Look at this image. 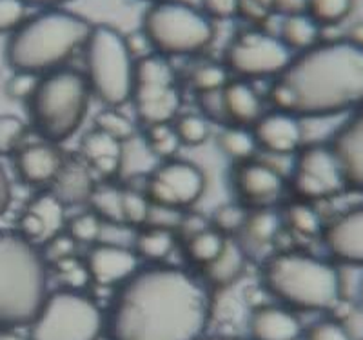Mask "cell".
Returning <instances> with one entry per match:
<instances>
[{
    "label": "cell",
    "mask_w": 363,
    "mask_h": 340,
    "mask_svg": "<svg viewBox=\"0 0 363 340\" xmlns=\"http://www.w3.org/2000/svg\"><path fill=\"white\" fill-rule=\"evenodd\" d=\"M211 319L207 284L177 265L138 268L106 313L108 340H202Z\"/></svg>",
    "instance_id": "obj_1"
},
{
    "label": "cell",
    "mask_w": 363,
    "mask_h": 340,
    "mask_svg": "<svg viewBox=\"0 0 363 340\" xmlns=\"http://www.w3.org/2000/svg\"><path fill=\"white\" fill-rule=\"evenodd\" d=\"M274 109L325 119L363 106V44L318 42L291 58L269 92Z\"/></svg>",
    "instance_id": "obj_2"
},
{
    "label": "cell",
    "mask_w": 363,
    "mask_h": 340,
    "mask_svg": "<svg viewBox=\"0 0 363 340\" xmlns=\"http://www.w3.org/2000/svg\"><path fill=\"white\" fill-rule=\"evenodd\" d=\"M91 24L87 18L60 8H50L26 18L6 44V64L13 71L42 77L64 67L73 53L84 48Z\"/></svg>",
    "instance_id": "obj_3"
},
{
    "label": "cell",
    "mask_w": 363,
    "mask_h": 340,
    "mask_svg": "<svg viewBox=\"0 0 363 340\" xmlns=\"http://www.w3.org/2000/svg\"><path fill=\"white\" fill-rule=\"evenodd\" d=\"M48 262L15 229L0 231V329L26 328L48 297Z\"/></svg>",
    "instance_id": "obj_4"
},
{
    "label": "cell",
    "mask_w": 363,
    "mask_h": 340,
    "mask_svg": "<svg viewBox=\"0 0 363 340\" xmlns=\"http://www.w3.org/2000/svg\"><path fill=\"white\" fill-rule=\"evenodd\" d=\"M265 290L298 312H330L342 300V277L335 264L303 251H284L262 268Z\"/></svg>",
    "instance_id": "obj_5"
},
{
    "label": "cell",
    "mask_w": 363,
    "mask_h": 340,
    "mask_svg": "<svg viewBox=\"0 0 363 340\" xmlns=\"http://www.w3.org/2000/svg\"><path fill=\"white\" fill-rule=\"evenodd\" d=\"M89 102L91 92L82 71L58 67L38 79L28 100L29 122L42 141L58 146L79 133Z\"/></svg>",
    "instance_id": "obj_6"
},
{
    "label": "cell",
    "mask_w": 363,
    "mask_h": 340,
    "mask_svg": "<svg viewBox=\"0 0 363 340\" xmlns=\"http://www.w3.org/2000/svg\"><path fill=\"white\" fill-rule=\"evenodd\" d=\"M84 77L95 97L106 108H120L131 100L135 62L125 35L108 24L93 26L84 44Z\"/></svg>",
    "instance_id": "obj_7"
},
{
    "label": "cell",
    "mask_w": 363,
    "mask_h": 340,
    "mask_svg": "<svg viewBox=\"0 0 363 340\" xmlns=\"http://www.w3.org/2000/svg\"><path fill=\"white\" fill-rule=\"evenodd\" d=\"M142 33L162 57H187L209 46L215 26L202 9L182 0H162L145 11Z\"/></svg>",
    "instance_id": "obj_8"
},
{
    "label": "cell",
    "mask_w": 363,
    "mask_h": 340,
    "mask_svg": "<svg viewBox=\"0 0 363 340\" xmlns=\"http://www.w3.org/2000/svg\"><path fill=\"white\" fill-rule=\"evenodd\" d=\"M28 328V340H100L106 313L82 291L64 287L48 293Z\"/></svg>",
    "instance_id": "obj_9"
},
{
    "label": "cell",
    "mask_w": 363,
    "mask_h": 340,
    "mask_svg": "<svg viewBox=\"0 0 363 340\" xmlns=\"http://www.w3.org/2000/svg\"><path fill=\"white\" fill-rule=\"evenodd\" d=\"M133 108L144 126L173 122L182 106L177 73L158 53L142 55L135 62L131 92Z\"/></svg>",
    "instance_id": "obj_10"
},
{
    "label": "cell",
    "mask_w": 363,
    "mask_h": 340,
    "mask_svg": "<svg viewBox=\"0 0 363 340\" xmlns=\"http://www.w3.org/2000/svg\"><path fill=\"white\" fill-rule=\"evenodd\" d=\"M293 53L284 42L267 31L249 29L236 35L225 50V67L247 79L278 77L291 62Z\"/></svg>",
    "instance_id": "obj_11"
},
{
    "label": "cell",
    "mask_w": 363,
    "mask_h": 340,
    "mask_svg": "<svg viewBox=\"0 0 363 340\" xmlns=\"http://www.w3.org/2000/svg\"><path fill=\"white\" fill-rule=\"evenodd\" d=\"M206 173L200 166L187 160L160 162L147 177L145 197L155 208L180 209L191 208L206 193Z\"/></svg>",
    "instance_id": "obj_12"
},
{
    "label": "cell",
    "mask_w": 363,
    "mask_h": 340,
    "mask_svg": "<svg viewBox=\"0 0 363 340\" xmlns=\"http://www.w3.org/2000/svg\"><path fill=\"white\" fill-rule=\"evenodd\" d=\"M291 187L300 200H322L345 190L342 168L329 144L301 148L294 162Z\"/></svg>",
    "instance_id": "obj_13"
},
{
    "label": "cell",
    "mask_w": 363,
    "mask_h": 340,
    "mask_svg": "<svg viewBox=\"0 0 363 340\" xmlns=\"http://www.w3.org/2000/svg\"><path fill=\"white\" fill-rule=\"evenodd\" d=\"M231 182L236 197L255 208H269L285 190V180L280 171L265 162L251 158L236 162Z\"/></svg>",
    "instance_id": "obj_14"
},
{
    "label": "cell",
    "mask_w": 363,
    "mask_h": 340,
    "mask_svg": "<svg viewBox=\"0 0 363 340\" xmlns=\"http://www.w3.org/2000/svg\"><path fill=\"white\" fill-rule=\"evenodd\" d=\"M84 264L93 283L111 287L124 284L140 268V258L135 253V249L125 246L95 242Z\"/></svg>",
    "instance_id": "obj_15"
},
{
    "label": "cell",
    "mask_w": 363,
    "mask_h": 340,
    "mask_svg": "<svg viewBox=\"0 0 363 340\" xmlns=\"http://www.w3.org/2000/svg\"><path fill=\"white\" fill-rule=\"evenodd\" d=\"M329 146L340 162L345 187L363 193V106L343 122Z\"/></svg>",
    "instance_id": "obj_16"
},
{
    "label": "cell",
    "mask_w": 363,
    "mask_h": 340,
    "mask_svg": "<svg viewBox=\"0 0 363 340\" xmlns=\"http://www.w3.org/2000/svg\"><path fill=\"white\" fill-rule=\"evenodd\" d=\"M322 238L336 261L363 265V206L349 209L323 226Z\"/></svg>",
    "instance_id": "obj_17"
},
{
    "label": "cell",
    "mask_w": 363,
    "mask_h": 340,
    "mask_svg": "<svg viewBox=\"0 0 363 340\" xmlns=\"http://www.w3.org/2000/svg\"><path fill=\"white\" fill-rule=\"evenodd\" d=\"M256 146L264 148L272 155H291L301 148L303 142V128L298 116L291 113L274 109L271 113H264L252 124Z\"/></svg>",
    "instance_id": "obj_18"
},
{
    "label": "cell",
    "mask_w": 363,
    "mask_h": 340,
    "mask_svg": "<svg viewBox=\"0 0 363 340\" xmlns=\"http://www.w3.org/2000/svg\"><path fill=\"white\" fill-rule=\"evenodd\" d=\"M64 153L57 144L51 142H35L24 144L15 153V171L18 179L29 186L51 184L64 164Z\"/></svg>",
    "instance_id": "obj_19"
},
{
    "label": "cell",
    "mask_w": 363,
    "mask_h": 340,
    "mask_svg": "<svg viewBox=\"0 0 363 340\" xmlns=\"http://www.w3.org/2000/svg\"><path fill=\"white\" fill-rule=\"evenodd\" d=\"M251 340H300L303 326L284 306H260L249 317Z\"/></svg>",
    "instance_id": "obj_20"
},
{
    "label": "cell",
    "mask_w": 363,
    "mask_h": 340,
    "mask_svg": "<svg viewBox=\"0 0 363 340\" xmlns=\"http://www.w3.org/2000/svg\"><path fill=\"white\" fill-rule=\"evenodd\" d=\"M124 142L109 137L99 129H91L80 141V158L104 179H113L122 170Z\"/></svg>",
    "instance_id": "obj_21"
},
{
    "label": "cell",
    "mask_w": 363,
    "mask_h": 340,
    "mask_svg": "<svg viewBox=\"0 0 363 340\" xmlns=\"http://www.w3.org/2000/svg\"><path fill=\"white\" fill-rule=\"evenodd\" d=\"M95 187V173L80 157L64 158L62 168L51 182V191L62 200L66 208L87 204Z\"/></svg>",
    "instance_id": "obj_22"
},
{
    "label": "cell",
    "mask_w": 363,
    "mask_h": 340,
    "mask_svg": "<svg viewBox=\"0 0 363 340\" xmlns=\"http://www.w3.org/2000/svg\"><path fill=\"white\" fill-rule=\"evenodd\" d=\"M222 104L225 121L233 126L249 128L264 115V102L255 87L245 80H229L222 89Z\"/></svg>",
    "instance_id": "obj_23"
},
{
    "label": "cell",
    "mask_w": 363,
    "mask_h": 340,
    "mask_svg": "<svg viewBox=\"0 0 363 340\" xmlns=\"http://www.w3.org/2000/svg\"><path fill=\"white\" fill-rule=\"evenodd\" d=\"M245 268H247L245 248L236 241L235 236H227L218 257L200 271H202L203 283L207 284V287L222 290V287H229L231 284H235L245 273Z\"/></svg>",
    "instance_id": "obj_24"
},
{
    "label": "cell",
    "mask_w": 363,
    "mask_h": 340,
    "mask_svg": "<svg viewBox=\"0 0 363 340\" xmlns=\"http://www.w3.org/2000/svg\"><path fill=\"white\" fill-rule=\"evenodd\" d=\"M174 246H177V233H174V229L165 228V226L145 224L136 229L133 249L138 255V258L158 264V262H162L173 253Z\"/></svg>",
    "instance_id": "obj_25"
},
{
    "label": "cell",
    "mask_w": 363,
    "mask_h": 340,
    "mask_svg": "<svg viewBox=\"0 0 363 340\" xmlns=\"http://www.w3.org/2000/svg\"><path fill=\"white\" fill-rule=\"evenodd\" d=\"M320 31L322 28L307 15V13H296V15H285L281 17L280 31L277 37L284 42V46L293 51L309 50L320 42Z\"/></svg>",
    "instance_id": "obj_26"
},
{
    "label": "cell",
    "mask_w": 363,
    "mask_h": 340,
    "mask_svg": "<svg viewBox=\"0 0 363 340\" xmlns=\"http://www.w3.org/2000/svg\"><path fill=\"white\" fill-rule=\"evenodd\" d=\"M26 209L33 212L42 220V224L45 228V241L58 235V233L66 231V206L51 190L37 193L33 199L29 200Z\"/></svg>",
    "instance_id": "obj_27"
},
{
    "label": "cell",
    "mask_w": 363,
    "mask_h": 340,
    "mask_svg": "<svg viewBox=\"0 0 363 340\" xmlns=\"http://www.w3.org/2000/svg\"><path fill=\"white\" fill-rule=\"evenodd\" d=\"M225 238L227 236H223L222 233L216 231L211 226L202 231L194 233L193 236L184 241V251H186L187 261L193 262L199 270H202L218 257L223 244H225Z\"/></svg>",
    "instance_id": "obj_28"
},
{
    "label": "cell",
    "mask_w": 363,
    "mask_h": 340,
    "mask_svg": "<svg viewBox=\"0 0 363 340\" xmlns=\"http://www.w3.org/2000/svg\"><path fill=\"white\" fill-rule=\"evenodd\" d=\"M216 146L225 157L233 158L235 162L249 160L258 148L251 129L233 124L225 126L216 135Z\"/></svg>",
    "instance_id": "obj_29"
},
{
    "label": "cell",
    "mask_w": 363,
    "mask_h": 340,
    "mask_svg": "<svg viewBox=\"0 0 363 340\" xmlns=\"http://www.w3.org/2000/svg\"><path fill=\"white\" fill-rule=\"evenodd\" d=\"M87 204L91 206V212L95 213L102 222L124 224V216H122V187H116L113 184H96Z\"/></svg>",
    "instance_id": "obj_30"
},
{
    "label": "cell",
    "mask_w": 363,
    "mask_h": 340,
    "mask_svg": "<svg viewBox=\"0 0 363 340\" xmlns=\"http://www.w3.org/2000/svg\"><path fill=\"white\" fill-rule=\"evenodd\" d=\"M280 228L281 219L277 212L269 208H256L255 212L249 213L242 233L251 244L265 246L274 242L277 235L280 233Z\"/></svg>",
    "instance_id": "obj_31"
},
{
    "label": "cell",
    "mask_w": 363,
    "mask_h": 340,
    "mask_svg": "<svg viewBox=\"0 0 363 340\" xmlns=\"http://www.w3.org/2000/svg\"><path fill=\"white\" fill-rule=\"evenodd\" d=\"M142 138H144V144L147 146L149 153L160 162L174 158L182 148L180 138L171 122L145 126V133Z\"/></svg>",
    "instance_id": "obj_32"
},
{
    "label": "cell",
    "mask_w": 363,
    "mask_h": 340,
    "mask_svg": "<svg viewBox=\"0 0 363 340\" xmlns=\"http://www.w3.org/2000/svg\"><path fill=\"white\" fill-rule=\"evenodd\" d=\"M285 220H287L291 229H294L298 235L307 236V238L322 235L323 231L322 216L313 204L307 202V200L296 199L294 202H291L285 209Z\"/></svg>",
    "instance_id": "obj_33"
},
{
    "label": "cell",
    "mask_w": 363,
    "mask_h": 340,
    "mask_svg": "<svg viewBox=\"0 0 363 340\" xmlns=\"http://www.w3.org/2000/svg\"><path fill=\"white\" fill-rule=\"evenodd\" d=\"M173 128L180 138L182 146H189V148L203 146L211 135L209 121L199 113H186V115L177 116Z\"/></svg>",
    "instance_id": "obj_34"
},
{
    "label": "cell",
    "mask_w": 363,
    "mask_h": 340,
    "mask_svg": "<svg viewBox=\"0 0 363 340\" xmlns=\"http://www.w3.org/2000/svg\"><path fill=\"white\" fill-rule=\"evenodd\" d=\"M352 11V0H309L306 13L322 26H335L345 21Z\"/></svg>",
    "instance_id": "obj_35"
},
{
    "label": "cell",
    "mask_w": 363,
    "mask_h": 340,
    "mask_svg": "<svg viewBox=\"0 0 363 340\" xmlns=\"http://www.w3.org/2000/svg\"><path fill=\"white\" fill-rule=\"evenodd\" d=\"M229 82V70L223 64L206 62L191 71L189 84L196 93L222 92L223 86Z\"/></svg>",
    "instance_id": "obj_36"
},
{
    "label": "cell",
    "mask_w": 363,
    "mask_h": 340,
    "mask_svg": "<svg viewBox=\"0 0 363 340\" xmlns=\"http://www.w3.org/2000/svg\"><path fill=\"white\" fill-rule=\"evenodd\" d=\"M249 212L240 202L222 204L213 212L209 222L211 228L222 233L223 236H235L236 233H242L245 222H247Z\"/></svg>",
    "instance_id": "obj_37"
},
{
    "label": "cell",
    "mask_w": 363,
    "mask_h": 340,
    "mask_svg": "<svg viewBox=\"0 0 363 340\" xmlns=\"http://www.w3.org/2000/svg\"><path fill=\"white\" fill-rule=\"evenodd\" d=\"M95 129L106 133L120 142H128L135 137V124L118 108H104L95 115Z\"/></svg>",
    "instance_id": "obj_38"
},
{
    "label": "cell",
    "mask_w": 363,
    "mask_h": 340,
    "mask_svg": "<svg viewBox=\"0 0 363 340\" xmlns=\"http://www.w3.org/2000/svg\"><path fill=\"white\" fill-rule=\"evenodd\" d=\"M149 213H151V204H149L145 193L131 190V187H122V216L124 224L135 226L136 229L142 228L149 222Z\"/></svg>",
    "instance_id": "obj_39"
},
{
    "label": "cell",
    "mask_w": 363,
    "mask_h": 340,
    "mask_svg": "<svg viewBox=\"0 0 363 340\" xmlns=\"http://www.w3.org/2000/svg\"><path fill=\"white\" fill-rule=\"evenodd\" d=\"M28 124L17 115H0V155L17 153L24 146Z\"/></svg>",
    "instance_id": "obj_40"
},
{
    "label": "cell",
    "mask_w": 363,
    "mask_h": 340,
    "mask_svg": "<svg viewBox=\"0 0 363 340\" xmlns=\"http://www.w3.org/2000/svg\"><path fill=\"white\" fill-rule=\"evenodd\" d=\"M66 231L77 244H95L102 231V220L93 212L80 213L67 220Z\"/></svg>",
    "instance_id": "obj_41"
},
{
    "label": "cell",
    "mask_w": 363,
    "mask_h": 340,
    "mask_svg": "<svg viewBox=\"0 0 363 340\" xmlns=\"http://www.w3.org/2000/svg\"><path fill=\"white\" fill-rule=\"evenodd\" d=\"M303 340H354L347 326L340 320L323 319L314 322L303 331Z\"/></svg>",
    "instance_id": "obj_42"
},
{
    "label": "cell",
    "mask_w": 363,
    "mask_h": 340,
    "mask_svg": "<svg viewBox=\"0 0 363 340\" xmlns=\"http://www.w3.org/2000/svg\"><path fill=\"white\" fill-rule=\"evenodd\" d=\"M74 248H77V242L67 235V231H62L58 233V235L51 236V238H48L45 242H42L40 253L48 264L50 262L57 264V262L64 261V258L73 257Z\"/></svg>",
    "instance_id": "obj_43"
},
{
    "label": "cell",
    "mask_w": 363,
    "mask_h": 340,
    "mask_svg": "<svg viewBox=\"0 0 363 340\" xmlns=\"http://www.w3.org/2000/svg\"><path fill=\"white\" fill-rule=\"evenodd\" d=\"M40 77L28 71H13L11 79L6 84V95L11 100H26L33 95L35 87H37Z\"/></svg>",
    "instance_id": "obj_44"
},
{
    "label": "cell",
    "mask_w": 363,
    "mask_h": 340,
    "mask_svg": "<svg viewBox=\"0 0 363 340\" xmlns=\"http://www.w3.org/2000/svg\"><path fill=\"white\" fill-rule=\"evenodd\" d=\"M24 0H0V33L15 31L26 21Z\"/></svg>",
    "instance_id": "obj_45"
},
{
    "label": "cell",
    "mask_w": 363,
    "mask_h": 340,
    "mask_svg": "<svg viewBox=\"0 0 363 340\" xmlns=\"http://www.w3.org/2000/svg\"><path fill=\"white\" fill-rule=\"evenodd\" d=\"M240 0H202V11L213 21H227L238 15Z\"/></svg>",
    "instance_id": "obj_46"
},
{
    "label": "cell",
    "mask_w": 363,
    "mask_h": 340,
    "mask_svg": "<svg viewBox=\"0 0 363 340\" xmlns=\"http://www.w3.org/2000/svg\"><path fill=\"white\" fill-rule=\"evenodd\" d=\"M199 102H200V111H202V116H206L207 121L225 122V113H223V104H222V92L200 93Z\"/></svg>",
    "instance_id": "obj_47"
},
{
    "label": "cell",
    "mask_w": 363,
    "mask_h": 340,
    "mask_svg": "<svg viewBox=\"0 0 363 340\" xmlns=\"http://www.w3.org/2000/svg\"><path fill=\"white\" fill-rule=\"evenodd\" d=\"M209 226H211L209 219L199 215V213H196V215H194V213H191V215H182L180 216V222H178L177 229H178V233L184 236V241H186V238L193 236L194 233L202 231V229L209 228Z\"/></svg>",
    "instance_id": "obj_48"
},
{
    "label": "cell",
    "mask_w": 363,
    "mask_h": 340,
    "mask_svg": "<svg viewBox=\"0 0 363 340\" xmlns=\"http://www.w3.org/2000/svg\"><path fill=\"white\" fill-rule=\"evenodd\" d=\"M307 2L309 0H272V11L285 15H296V13H306Z\"/></svg>",
    "instance_id": "obj_49"
},
{
    "label": "cell",
    "mask_w": 363,
    "mask_h": 340,
    "mask_svg": "<svg viewBox=\"0 0 363 340\" xmlns=\"http://www.w3.org/2000/svg\"><path fill=\"white\" fill-rule=\"evenodd\" d=\"M13 200V191H11V182H9V177L6 173L4 164L0 162V216L4 215L9 209Z\"/></svg>",
    "instance_id": "obj_50"
},
{
    "label": "cell",
    "mask_w": 363,
    "mask_h": 340,
    "mask_svg": "<svg viewBox=\"0 0 363 340\" xmlns=\"http://www.w3.org/2000/svg\"><path fill=\"white\" fill-rule=\"evenodd\" d=\"M28 6H38V8H58V6L67 4V2H73V0H24Z\"/></svg>",
    "instance_id": "obj_51"
},
{
    "label": "cell",
    "mask_w": 363,
    "mask_h": 340,
    "mask_svg": "<svg viewBox=\"0 0 363 340\" xmlns=\"http://www.w3.org/2000/svg\"><path fill=\"white\" fill-rule=\"evenodd\" d=\"M0 340H28V336H22L15 329H0Z\"/></svg>",
    "instance_id": "obj_52"
},
{
    "label": "cell",
    "mask_w": 363,
    "mask_h": 340,
    "mask_svg": "<svg viewBox=\"0 0 363 340\" xmlns=\"http://www.w3.org/2000/svg\"><path fill=\"white\" fill-rule=\"evenodd\" d=\"M255 2L260 6V8H264L265 11H269V9L272 8V0H255Z\"/></svg>",
    "instance_id": "obj_53"
},
{
    "label": "cell",
    "mask_w": 363,
    "mask_h": 340,
    "mask_svg": "<svg viewBox=\"0 0 363 340\" xmlns=\"http://www.w3.org/2000/svg\"><path fill=\"white\" fill-rule=\"evenodd\" d=\"M359 304H362V307H363V280H362V284H359Z\"/></svg>",
    "instance_id": "obj_54"
},
{
    "label": "cell",
    "mask_w": 363,
    "mask_h": 340,
    "mask_svg": "<svg viewBox=\"0 0 363 340\" xmlns=\"http://www.w3.org/2000/svg\"><path fill=\"white\" fill-rule=\"evenodd\" d=\"M211 340H242V339H211Z\"/></svg>",
    "instance_id": "obj_55"
},
{
    "label": "cell",
    "mask_w": 363,
    "mask_h": 340,
    "mask_svg": "<svg viewBox=\"0 0 363 340\" xmlns=\"http://www.w3.org/2000/svg\"><path fill=\"white\" fill-rule=\"evenodd\" d=\"M147 2H153L155 4V2H162V0H147Z\"/></svg>",
    "instance_id": "obj_56"
}]
</instances>
